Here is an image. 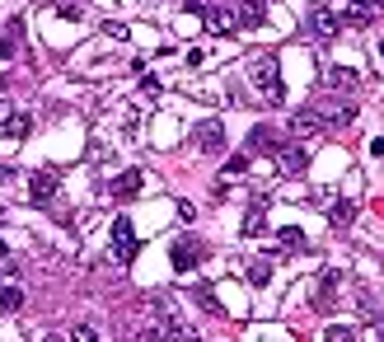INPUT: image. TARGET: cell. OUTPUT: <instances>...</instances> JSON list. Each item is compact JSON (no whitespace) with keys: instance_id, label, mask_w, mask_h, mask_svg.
I'll list each match as a JSON object with an SVG mask.
<instances>
[{"instance_id":"6da1fadb","label":"cell","mask_w":384,"mask_h":342,"mask_svg":"<svg viewBox=\"0 0 384 342\" xmlns=\"http://www.w3.org/2000/svg\"><path fill=\"white\" fill-rule=\"evenodd\" d=\"M249 80L262 90V103H282V66H277V52H258L249 61Z\"/></svg>"},{"instance_id":"7a4b0ae2","label":"cell","mask_w":384,"mask_h":342,"mask_svg":"<svg viewBox=\"0 0 384 342\" xmlns=\"http://www.w3.org/2000/svg\"><path fill=\"white\" fill-rule=\"evenodd\" d=\"M192 141H197L202 155H220L225 150V122L220 117H202V122L192 127Z\"/></svg>"},{"instance_id":"3957f363","label":"cell","mask_w":384,"mask_h":342,"mask_svg":"<svg viewBox=\"0 0 384 342\" xmlns=\"http://www.w3.org/2000/svg\"><path fill=\"white\" fill-rule=\"evenodd\" d=\"M57 188H61L57 169H38L33 178H28V197H33L38 206H47V202H52V197H57Z\"/></svg>"},{"instance_id":"277c9868","label":"cell","mask_w":384,"mask_h":342,"mask_svg":"<svg viewBox=\"0 0 384 342\" xmlns=\"http://www.w3.org/2000/svg\"><path fill=\"white\" fill-rule=\"evenodd\" d=\"M319 127H324V122H319V113H314V108H300V113H291V122H286V137L309 141V137L319 132Z\"/></svg>"},{"instance_id":"5b68a950","label":"cell","mask_w":384,"mask_h":342,"mask_svg":"<svg viewBox=\"0 0 384 342\" xmlns=\"http://www.w3.org/2000/svg\"><path fill=\"white\" fill-rule=\"evenodd\" d=\"M132 249H136V230H132V220H127V216H117V225H113V258L127 262V258H132Z\"/></svg>"},{"instance_id":"8992f818","label":"cell","mask_w":384,"mask_h":342,"mask_svg":"<svg viewBox=\"0 0 384 342\" xmlns=\"http://www.w3.org/2000/svg\"><path fill=\"white\" fill-rule=\"evenodd\" d=\"M277 169H282L286 178H295V173L309 169V155H305L300 146H282V150H277Z\"/></svg>"},{"instance_id":"52a82bcc","label":"cell","mask_w":384,"mask_h":342,"mask_svg":"<svg viewBox=\"0 0 384 342\" xmlns=\"http://www.w3.org/2000/svg\"><path fill=\"white\" fill-rule=\"evenodd\" d=\"M202 262V244L197 240H178L174 244V272H192Z\"/></svg>"},{"instance_id":"ba28073f","label":"cell","mask_w":384,"mask_h":342,"mask_svg":"<svg viewBox=\"0 0 384 342\" xmlns=\"http://www.w3.org/2000/svg\"><path fill=\"white\" fill-rule=\"evenodd\" d=\"M314 113H319V122H328V127H351L356 122V108H351V103H324Z\"/></svg>"},{"instance_id":"9c48e42d","label":"cell","mask_w":384,"mask_h":342,"mask_svg":"<svg viewBox=\"0 0 384 342\" xmlns=\"http://www.w3.org/2000/svg\"><path fill=\"white\" fill-rule=\"evenodd\" d=\"M328 85H333L338 94H356V90H361V70H351V66H333V70H328Z\"/></svg>"},{"instance_id":"30bf717a","label":"cell","mask_w":384,"mask_h":342,"mask_svg":"<svg viewBox=\"0 0 384 342\" xmlns=\"http://www.w3.org/2000/svg\"><path fill=\"white\" fill-rule=\"evenodd\" d=\"M141 188H146V178H141V169H127V173H117V178H113V197H117V202H127V197H136V193H141Z\"/></svg>"},{"instance_id":"8fae6325","label":"cell","mask_w":384,"mask_h":342,"mask_svg":"<svg viewBox=\"0 0 384 342\" xmlns=\"http://www.w3.org/2000/svg\"><path fill=\"white\" fill-rule=\"evenodd\" d=\"M235 14H239V19H235V23H239V28H258V23H262V19H267V10H262L258 0H249V5H239V10H235Z\"/></svg>"},{"instance_id":"7c38bea8","label":"cell","mask_w":384,"mask_h":342,"mask_svg":"<svg viewBox=\"0 0 384 342\" xmlns=\"http://www.w3.org/2000/svg\"><path fill=\"white\" fill-rule=\"evenodd\" d=\"M28 132H33V117H28V113H14L10 122H5V132H0V137H10V141H23V137H28Z\"/></svg>"},{"instance_id":"4fadbf2b","label":"cell","mask_w":384,"mask_h":342,"mask_svg":"<svg viewBox=\"0 0 384 342\" xmlns=\"http://www.w3.org/2000/svg\"><path fill=\"white\" fill-rule=\"evenodd\" d=\"M328 220H333L338 230H347L351 220H356V202H333L328 206Z\"/></svg>"},{"instance_id":"5bb4252c","label":"cell","mask_w":384,"mask_h":342,"mask_svg":"<svg viewBox=\"0 0 384 342\" xmlns=\"http://www.w3.org/2000/svg\"><path fill=\"white\" fill-rule=\"evenodd\" d=\"M277 249H282V253H300V249H305V235H300V230H277Z\"/></svg>"},{"instance_id":"9a60e30c","label":"cell","mask_w":384,"mask_h":342,"mask_svg":"<svg viewBox=\"0 0 384 342\" xmlns=\"http://www.w3.org/2000/svg\"><path fill=\"white\" fill-rule=\"evenodd\" d=\"M0 309H5V314H19L23 309V291L19 286H0Z\"/></svg>"},{"instance_id":"2e32d148","label":"cell","mask_w":384,"mask_h":342,"mask_svg":"<svg viewBox=\"0 0 384 342\" xmlns=\"http://www.w3.org/2000/svg\"><path fill=\"white\" fill-rule=\"evenodd\" d=\"M338 277L342 272H324V277H319V305H333V296H338Z\"/></svg>"},{"instance_id":"e0dca14e","label":"cell","mask_w":384,"mask_h":342,"mask_svg":"<svg viewBox=\"0 0 384 342\" xmlns=\"http://www.w3.org/2000/svg\"><path fill=\"white\" fill-rule=\"evenodd\" d=\"M309 28L324 33V38H333L338 33V19H333V10H319V14H309Z\"/></svg>"},{"instance_id":"ac0fdd59","label":"cell","mask_w":384,"mask_h":342,"mask_svg":"<svg viewBox=\"0 0 384 342\" xmlns=\"http://www.w3.org/2000/svg\"><path fill=\"white\" fill-rule=\"evenodd\" d=\"M244 277H249V286H267V282H272V267H267V258H253V262H249V272H244Z\"/></svg>"},{"instance_id":"d6986e66","label":"cell","mask_w":384,"mask_h":342,"mask_svg":"<svg viewBox=\"0 0 384 342\" xmlns=\"http://www.w3.org/2000/svg\"><path fill=\"white\" fill-rule=\"evenodd\" d=\"M206 28H211V33H230L235 19H230V10H211V14H206Z\"/></svg>"},{"instance_id":"ffe728a7","label":"cell","mask_w":384,"mask_h":342,"mask_svg":"<svg viewBox=\"0 0 384 342\" xmlns=\"http://www.w3.org/2000/svg\"><path fill=\"white\" fill-rule=\"evenodd\" d=\"M57 14L66 23H80V19H85V5H80V0H57Z\"/></svg>"},{"instance_id":"44dd1931","label":"cell","mask_w":384,"mask_h":342,"mask_svg":"<svg viewBox=\"0 0 384 342\" xmlns=\"http://www.w3.org/2000/svg\"><path fill=\"white\" fill-rule=\"evenodd\" d=\"M253 150H277V137H272L267 127H253V137H249Z\"/></svg>"},{"instance_id":"7402d4cb","label":"cell","mask_w":384,"mask_h":342,"mask_svg":"<svg viewBox=\"0 0 384 342\" xmlns=\"http://www.w3.org/2000/svg\"><path fill=\"white\" fill-rule=\"evenodd\" d=\"M249 164H253V155H249V150H244V155H235V160H230L225 169H230V173H249Z\"/></svg>"},{"instance_id":"603a6c76","label":"cell","mask_w":384,"mask_h":342,"mask_svg":"<svg viewBox=\"0 0 384 342\" xmlns=\"http://www.w3.org/2000/svg\"><path fill=\"white\" fill-rule=\"evenodd\" d=\"M70 338H75V342H94V338H99V333H94L90 324H75V328H70Z\"/></svg>"},{"instance_id":"cb8c5ba5","label":"cell","mask_w":384,"mask_h":342,"mask_svg":"<svg viewBox=\"0 0 384 342\" xmlns=\"http://www.w3.org/2000/svg\"><path fill=\"white\" fill-rule=\"evenodd\" d=\"M324 338H328V342H351V338H356V328H328Z\"/></svg>"},{"instance_id":"d4e9b609","label":"cell","mask_w":384,"mask_h":342,"mask_svg":"<svg viewBox=\"0 0 384 342\" xmlns=\"http://www.w3.org/2000/svg\"><path fill=\"white\" fill-rule=\"evenodd\" d=\"M197 300H202V305H206V309H211V314H220V300H215V296H211V291H197Z\"/></svg>"},{"instance_id":"484cf974","label":"cell","mask_w":384,"mask_h":342,"mask_svg":"<svg viewBox=\"0 0 384 342\" xmlns=\"http://www.w3.org/2000/svg\"><path fill=\"white\" fill-rule=\"evenodd\" d=\"M10 117H14V103H10V99H0V132H5V122H10Z\"/></svg>"},{"instance_id":"4316f807","label":"cell","mask_w":384,"mask_h":342,"mask_svg":"<svg viewBox=\"0 0 384 342\" xmlns=\"http://www.w3.org/2000/svg\"><path fill=\"white\" fill-rule=\"evenodd\" d=\"M188 10H192V14H202V10H206V0H188Z\"/></svg>"},{"instance_id":"83f0119b","label":"cell","mask_w":384,"mask_h":342,"mask_svg":"<svg viewBox=\"0 0 384 342\" xmlns=\"http://www.w3.org/2000/svg\"><path fill=\"white\" fill-rule=\"evenodd\" d=\"M10 178H14V173H10V169H5V164H0V183H10Z\"/></svg>"},{"instance_id":"f1b7e54d","label":"cell","mask_w":384,"mask_h":342,"mask_svg":"<svg viewBox=\"0 0 384 342\" xmlns=\"http://www.w3.org/2000/svg\"><path fill=\"white\" fill-rule=\"evenodd\" d=\"M0 57H10V43H5V38H0Z\"/></svg>"},{"instance_id":"f546056e","label":"cell","mask_w":384,"mask_h":342,"mask_svg":"<svg viewBox=\"0 0 384 342\" xmlns=\"http://www.w3.org/2000/svg\"><path fill=\"white\" fill-rule=\"evenodd\" d=\"M0 262H5V244H0Z\"/></svg>"}]
</instances>
